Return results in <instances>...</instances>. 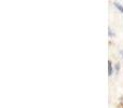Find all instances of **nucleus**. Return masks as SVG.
<instances>
[{"instance_id":"1","label":"nucleus","mask_w":123,"mask_h":108,"mask_svg":"<svg viewBox=\"0 0 123 108\" xmlns=\"http://www.w3.org/2000/svg\"><path fill=\"white\" fill-rule=\"evenodd\" d=\"M112 75V65H111V62L108 61V76Z\"/></svg>"},{"instance_id":"2","label":"nucleus","mask_w":123,"mask_h":108,"mask_svg":"<svg viewBox=\"0 0 123 108\" xmlns=\"http://www.w3.org/2000/svg\"><path fill=\"white\" fill-rule=\"evenodd\" d=\"M113 4H115V6L118 9V10L120 11V12L123 13V6H121V4H119V3H118V2H115V3H113Z\"/></svg>"},{"instance_id":"3","label":"nucleus","mask_w":123,"mask_h":108,"mask_svg":"<svg viewBox=\"0 0 123 108\" xmlns=\"http://www.w3.org/2000/svg\"><path fill=\"white\" fill-rule=\"evenodd\" d=\"M120 64H116V71L117 72H119V67H120Z\"/></svg>"},{"instance_id":"4","label":"nucleus","mask_w":123,"mask_h":108,"mask_svg":"<svg viewBox=\"0 0 123 108\" xmlns=\"http://www.w3.org/2000/svg\"><path fill=\"white\" fill-rule=\"evenodd\" d=\"M121 54H122V55H123V51H121Z\"/></svg>"}]
</instances>
